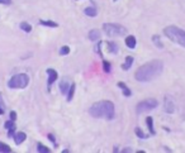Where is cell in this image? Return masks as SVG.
<instances>
[{
	"mask_svg": "<svg viewBox=\"0 0 185 153\" xmlns=\"http://www.w3.org/2000/svg\"><path fill=\"white\" fill-rule=\"evenodd\" d=\"M164 70V63L162 61L160 60H152L145 65H142L140 68L136 71V75L134 77L137 81L140 82H147V81H151L152 79L157 77V76L161 75Z\"/></svg>",
	"mask_w": 185,
	"mask_h": 153,
	"instance_id": "6da1fadb",
	"label": "cell"
},
{
	"mask_svg": "<svg viewBox=\"0 0 185 153\" xmlns=\"http://www.w3.org/2000/svg\"><path fill=\"white\" fill-rule=\"evenodd\" d=\"M89 113L92 118L112 120L114 118V104L109 100L98 101V103H94L90 106Z\"/></svg>",
	"mask_w": 185,
	"mask_h": 153,
	"instance_id": "7a4b0ae2",
	"label": "cell"
},
{
	"mask_svg": "<svg viewBox=\"0 0 185 153\" xmlns=\"http://www.w3.org/2000/svg\"><path fill=\"white\" fill-rule=\"evenodd\" d=\"M164 33L170 41L185 48V31H182L179 27H175V25H170V27H166L164 29Z\"/></svg>",
	"mask_w": 185,
	"mask_h": 153,
	"instance_id": "3957f363",
	"label": "cell"
},
{
	"mask_svg": "<svg viewBox=\"0 0 185 153\" xmlns=\"http://www.w3.org/2000/svg\"><path fill=\"white\" fill-rule=\"evenodd\" d=\"M103 29L105 32V34L110 38H115V37H124L127 34V29L126 27L121 24H114V23H105L103 24Z\"/></svg>",
	"mask_w": 185,
	"mask_h": 153,
	"instance_id": "277c9868",
	"label": "cell"
},
{
	"mask_svg": "<svg viewBox=\"0 0 185 153\" xmlns=\"http://www.w3.org/2000/svg\"><path fill=\"white\" fill-rule=\"evenodd\" d=\"M29 84V76L27 73H17L12 76V79L8 81L9 89H26Z\"/></svg>",
	"mask_w": 185,
	"mask_h": 153,
	"instance_id": "5b68a950",
	"label": "cell"
},
{
	"mask_svg": "<svg viewBox=\"0 0 185 153\" xmlns=\"http://www.w3.org/2000/svg\"><path fill=\"white\" fill-rule=\"evenodd\" d=\"M157 105H158L157 100H155V99H146V100H142L141 103L137 104L136 111H137V114H142L143 111H150V110L157 108Z\"/></svg>",
	"mask_w": 185,
	"mask_h": 153,
	"instance_id": "8992f818",
	"label": "cell"
},
{
	"mask_svg": "<svg viewBox=\"0 0 185 153\" xmlns=\"http://www.w3.org/2000/svg\"><path fill=\"white\" fill-rule=\"evenodd\" d=\"M47 75H48V80H47V87H48V90H51V86H52V84L57 80V77H58V73H57V71L56 70H53V68H47Z\"/></svg>",
	"mask_w": 185,
	"mask_h": 153,
	"instance_id": "52a82bcc",
	"label": "cell"
},
{
	"mask_svg": "<svg viewBox=\"0 0 185 153\" xmlns=\"http://www.w3.org/2000/svg\"><path fill=\"white\" fill-rule=\"evenodd\" d=\"M164 106H165V111L168 114H172L175 111V103L170 96H165V101H164Z\"/></svg>",
	"mask_w": 185,
	"mask_h": 153,
	"instance_id": "ba28073f",
	"label": "cell"
},
{
	"mask_svg": "<svg viewBox=\"0 0 185 153\" xmlns=\"http://www.w3.org/2000/svg\"><path fill=\"white\" fill-rule=\"evenodd\" d=\"M13 138H14V141H15V144L19 146V144H22L23 142L27 139V134H26L24 132H18Z\"/></svg>",
	"mask_w": 185,
	"mask_h": 153,
	"instance_id": "9c48e42d",
	"label": "cell"
},
{
	"mask_svg": "<svg viewBox=\"0 0 185 153\" xmlns=\"http://www.w3.org/2000/svg\"><path fill=\"white\" fill-rule=\"evenodd\" d=\"M89 39L90 41H92V42H95V41H99L100 39V32L98 31V29H91L90 32H89Z\"/></svg>",
	"mask_w": 185,
	"mask_h": 153,
	"instance_id": "30bf717a",
	"label": "cell"
},
{
	"mask_svg": "<svg viewBox=\"0 0 185 153\" xmlns=\"http://www.w3.org/2000/svg\"><path fill=\"white\" fill-rule=\"evenodd\" d=\"M68 89H70V84H68V81H67V80H65V79H63V80L60 82V90H61V94H62V95L67 94Z\"/></svg>",
	"mask_w": 185,
	"mask_h": 153,
	"instance_id": "8fae6325",
	"label": "cell"
},
{
	"mask_svg": "<svg viewBox=\"0 0 185 153\" xmlns=\"http://www.w3.org/2000/svg\"><path fill=\"white\" fill-rule=\"evenodd\" d=\"M136 44H137V41H136V38H134L133 36H128V37H126V46H127L128 48L133 49V48L136 47Z\"/></svg>",
	"mask_w": 185,
	"mask_h": 153,
	"instance_id": "7c38bea8",
	"label": "cell"
},
{
	"mask_svg": "<svg viewBox=\"0 0 185 153\" xmlns=\"http://www.w3.org/2000/svg\"><path fill=\"white\" fill-rule=\"evenodd\" d=\"M39 24L44 25V27H51V28H57L58 27V24L56 22H52V20H43V19H41Z\"/></svg>",
	"mask_w": 185,
	"mask_h": 153,
	"instance_id": "4fadbf2b",
	"label": "cell"
},
{
	"mask_svg": "<svg viewBox=\"0 0 185 153\" xmlns=\"http://www.w3.org/2000/svg\"><path fill=\"white\" fill-rule=\"evenodd\" d=\"M132 63H133V57H132V56L126 57V61H124V63L122 65V70H124V71L129 70L131 66H132Z\"/></svg>",
	"mask_w": 185,
	"mask_h": 153,
	"instance_id": "5bb4252c",
	"label": "cell"
},
{
	"mask_svg": "<svg viewBox=\"0 0 185 153\" xmlns=\"http://www.w3.org/2000/svg\"><path fill=\"white\" fill-rule=\"evenodd\" d=\"M84 13H85V15H88V17H97L98 10H97L95 8H92V7H89V8H85V9H84Z\"/></svg>",
	"mask_w": 185,
	"mask_h": 153,
	"instance_id": "9a60e30c",
	"label": "cell"
},
{
	"mask_svg": "<svg viewBox=\"0 0 185 153\" xmlns=\"http://www.w3.org/2000/svg\"><path fill=\"white\" fill-rule=\"evenodd\" d=\"M118 87H121V89H122V91H123V95H124V96H131V95H132L131 90L128 89V86H127L124 82H118Z\"/></svg>",
	"mask_w": 185,
	"mask_h": 153,
	"instance_id": "2e32d148",
	"label": "cell"
},
{
	"mask_svg": "<svg viewBox=\"0 0 185 153\" xmlns=\"http://www.w3.org/2000/svg\"><path fill=\"white\" fill-rule=\"evenodd\" d=\"M75 90H76L75 84H71L70 85V89H68V91H67V101H71L72 100L74 94H75Z\"/></svg>",
	"mask_w": 185,
	"mask_h": 153,
	"instance_id": "e0dca14e",
	"label": "cell"
},
{
	"mask_svg": "<svg viewBox=\"0 0 185 153\" xmlns=\"http://www.w3.org/2000/svg\"><path fill=\"white\" fill-rule=\"evenodd\" d=\"M19 27H20V29H22V31H24L26 33L32 32V25H31L29 23H27V22H22Z\"/></svg>",
	"mask_w": 185,
	"mask_h": 153,
	"instance_id": "ac0fdd59",
	"label": "cell"
},
{
	"mask_svg": "<svg viewBox=\"0 0 185 153\" xmlns=\"http://www.w3.org/2000/svg\"><path fill=\"white\" fill-rule=\"evenodd\" d=\"M146 124H147V126H148L150 133L153 136V134H155V131H153V119H152L151 116H147V118H146Z\"/></svg>",
	"mask_w": 185,
	"mask_h": 153,
	"instance_id": "d6986e66",
	"label": "cell"
},
{
	"mask_svg": "<svg viewBox=\"0 0 185 153\" xmlns=\"http://www.w3.org/2000/svg\"><path fill=\"white\" fill-rule=\"evenodd\" d=\"M152 42H153V44H155L157 48H160V49L164 48V44H162V42H161V39H160L158 36H152Z\"/></svg>",
	"mask_w": 185,
	"mask_h": 153,
	"instance_id": "ffe728a7",
	"label": "cell"
},
{
	"mask_svg": "<svg viewBox=\"0 0 185 153\" xmlns=\"http://www.w3.org/2000/svg\"><path fill=\"white\" fill-rule=\"evenodd\" d=\"M134 133H136V136H137L138 138H141V139H147V138H148V136H147L146 133H143V131H142L141 128H136V129H134Z\"/></svg>",
	"mask_w": 185,
	"mask_h": 153,
	"instance_id": "44dd1931",
	"label": "cell"
},
{
	"mask_svg": "<svg viewBox=\"0 0 185 153\" xmlns=\"http://www.w3.org/2000/svg\"><path fill=\"white\" fill-rule=\"evenodd\" d=\"M107 44H108V48H109V52L110 53H118V47H117V44H115V43L108 42Z\"/></svg>",
	"mask_w": 185,
	"mask_h": 153,
	"instance_id": "7402d4cb",
	"label": "cell"
},
{
	"mask_svg": "<svg viewBox=\"0 0 185 153\" xmlns=\"http://www.w3.org/2000/svg\"><path fill=\"white\" fill-rule=\"evenodd\" d=\"M0 152H2V153H10L12 152V148L8 144L0 142Z\"/></svg>",
	"mask_w": 185,
	"mask_h": 153,
	"instance_id": "603a6c76",
	"label": "cell"
},
{
	"mask_svg": "<svg viewBox=\"0 0 185 153\" xmlns=\"http://www.w3.org/2000/svg\"><path fill=\"white\" fill-rule=\"evenodd\" d=\"M37 151H38L39 153H48V152H51L50 148H47L46 146H43V144H41V143H38V146H37Z\"/></svg>",
	"mask_w": 185,
	"mask_h": 153,
	"instance_id": "cb8c5ba5",
	"label": "cell"
},
{
	"mask_svg": "<svg viewBox=\"0 0 185 153\" xmlns=\"http://www.w3.org/2000/svg\"><path fill=\"white\" fill-rule=\"evenodd\" d=\"M58 53H60L61 56H66V55H68V53H70V47H68V46H63V47H61Z\"/></svg>",
	"mask_w": 185,
	"mask_h": 153,
	"instance_id": "d4e9b609",
	"label": "cell"
},
{
	"mask_svg": "<svg viewBox=\"0 0 185 153\" xmlns=\"http://www.w3.org/2000/svg\"><path fill=\"white\" fill-rule=\"evenodd\" d=\"M4 126H5V129H10V128H17L15 126V123L13 121V120H8L5 124H4Z\"/></svg>",
	"mask_w": 185,
	"mask_h": 153,
	"instance_id": "484cf974",
	"label": "cell"
},
{
	"mask_svg": "<svg viewBox=\"0 0 185 153\" xmlns=\"http://www.w3.org/2000/svg\"><path fill=\"white\" fill-rule=\"evenodd\" d=\"M103 70H104V72H107V73L110 72V65H109V62L103 61Z\"/></svg>",
	"mask_w": 185,
	"mask_h": 153,
	"instance_id": "4316f807",
	"label": "cell"
},
{
	"mask_svg": "<svg viewBox=\"0 0 185 153\" xmlns=\"http://www.w3.org/2000/svg\"><path fill=\"white\" fill-rule=\"evenodd\" d=\"M15 131H17V128H10V129H8V137H9V138H13Z\"/></svg>",
	"mask_w": 185,
	"mask_h": 153,
	"instance_id": "83f0119b",
	"label": "cell"
},
{
	"mask_svg": "<svg viewBox=\"0 0 185 153\" xmlns=\"http://www.w3.org/2000/svg\"><path fill=\"white\" fill-rule=\"evenodd\" d=\"M10 120H13V121L17 120V113L15 111H10Z\"/></svg>",
	"mask_w": 185,
	"mask_h": 153,
	"instance_id": "f1b7e54d",
	"label": "cell"
},
{
	"mask_svg": "<svg viewBox=\"0 0 185 153\" xmlns=\"http://www.w3.org/2000/svg\"><path fill=\"white\" fill-rule=\"evenodd\" d=\"M0 4H4V5H9V4H12V0H0Z\"/></svg>",
	"mask_w": 185,
	"mask_h": 153,
	"instance_id": "f546056e",
	"label": "cell"
},
{
	"mask_svg": "<svg viewBox=\"0 0 185 153\" xmlns=\"http://www.w3.org/2000/svg\"><path fill=\"white\" fill-rule=\"evenodd\" d=\"M48 139H50L52 143H56V139H55V137H53L52 134H48Z\"/></svg>",
	"mask_w": 185,
	"mask_h": 153,
	"instance_id": "4dcf8cb0",
	"label": "cell"
},
{
	"mask_svg": "<svg viewBox=\"0 0 185 153\" xmlns=\"http://www.w3.org/2000/svg\"><path fill=\"white\" fill-rule=\"evenodd\" d=\"M4 113H5V111H4V109H3L2 106H0V115H3Z\"/></svg>",
	"mask_w": 185,
	"mask_h": 153,
	"instance_id": "1f68e13d",
	"label": "cell"
},
{
	"mask_svg": "<svg viewBox=\"0 0 185 153\" xmlns=\"http://www.w3.org/2000/svg\"><path fill=\"white\" fill-rule=\"evenodd\" d=\"M0 100H2V94H0Z\"/></svg>",
	"mask_w": 185,
	"mask_h": 153,
	"instance_id": "d6a6232c",
	"label": "cell"
},
{
	"mask_svg": "<svg viewBox=\"0 0 185 153\" xmlns=\"http://www.w3.org/2000/svg\"><path fill=\"white\" fill-rule=\"evenodd\" d=\"M114 2H117V0H114Z\"/></svg>",
	"mask_w": 185,
	"mask_h": 153,
	"instance_id": "836d02e7",
	"label": "cell"
}]
</instances>
